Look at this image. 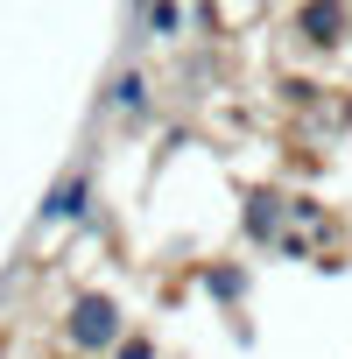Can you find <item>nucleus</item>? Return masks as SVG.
Segmentation results:
<instances>
[{"label": "nucleus", "instance_id": "f257e3e1", "mask_svg": "<svg viewBox=\"0 0 352 359\" xmlns=\"http://www.w3.org/2000/svg\"><path fill=\"white\" fill-rule=\"evenodd\" d=\"M120 338H127V310H120L113 289H78L57 310V345L78 352V359H113Z\"/></svg>", "mask_w": 352, "mask_h": 359}, {"label": "nucleus", "instance_id": "f03ea898", "mask_svg": "<svg viewBox=\"0 0 352 359\" xmlns=\"http://www.w3.org/2000/svg\"><path fill=\"white\" fill-rule=\"evenodd\" d=\"M289 50L310 64H338L352 50V0H296L289 8Z\"/></svg>", "mask_w": 352, "mask_h": 359}, {"label": "nucleus", "instance_id": "7ed1b4c3", "mask_svg": "<svg viewBox=\"0 0 352 359\" xmlns=\"http://www.w3.org/2000/svg\"><path fill=\"white\" fill-rule=\"evenodd\" d=\"M92 219H99V169L92 162H71L57 184L43 191L36 226H92Z\"/></svg>", "mask_w": 352, "mask_h": 359}, {"label": "nucleus", "instance_id": "20e7f679", "mask_svg": "<svg viewBox=\"0 0 352 359\" xmlns=\"http://www.w3.org/2000/svg\"><path fill=\"white\" fill-rule=\"evenodd\" d=\"M99 113L113 120V127H148L155 120V78L141 71V64H120L113 78H106V92H99Z\"/></svg>", "mask_w": 352, "mask_h": 359}, {"label": "nucleus", "instance_id": "39448f33", "mask_svg": "<svg viewBox=\"0 0 352 359\" xmlns=\"http://www.w3.org/2000/svg\"><path fill=\"white\" fill-rule=\"evenodd\" d=\"M289 226V191L282 184H247L240 191V240L247 247H275Z\"/></svg>", "mask_w": 352, "mask_h": 359}, {"label": "nucleus", "instance_id": "423d86ee", "mask_svg": "<svg viewBox=\"0 0 352 359\" xmlns=\"http://www.w3.org/2000/svg\"><path fill=\"white\" fill-rule=\"evenodd\" d=\"M191 275H198V289H205V296H212L226 317H233V310L254 296V268H247V261H226V254H219V261H198Z\"/></svg>", "mask_w": 352, "mask_h": 359}, {"label": "nucleus", "instance_id": "0eeeda50", "mask_svg": "<svg viewBox=\"0 0 352 359\" xmlns=\"http://www.w3.org/2000/svg\"><path fill=\"white\" fill-rule=\"evenodd\" d=\"M134 8H141V43L176 50L191 36V8H184V0H134Z\"/></svg>", "mask_w": 352, "mask_h": 359}, {"label": "nucleus", "instance_id": "6e6552de", "mask_svg": "<svg viewBox=\"0 0 352 359\" xmlns=\"http://www.w3.org/2000/svg\"><path fill=\"white\" fill-rule=\"evenodd\" d=\"M289 226H303V233H317V240L338 233V219H331V205H324L317 191H289Z\"/></svg>", "mask_w": 352, "mask_h": 359}, {"label": "nucleus", "instance_id": "1a4fd4ad", "mask_svg": "<svg viewBox=\"0 0 352 359\" xmlns=\"http://www.w3.org/2000/svg\"><path fill=\"white\" fill-rule=\"evenodd\" d=\"M275 99H282L289 113H317L331 92H324V85H310V78H296V71H282V78H275Z\"/></svg>", "mask_w": 352, "mask_h": 359}, {"label": "nucleus", "instance_id": "9d476101", "mask_svg": "<svg viewBox=\"0 0 352 359\" xmlns=\"http://www.w3.org/2000/svg\"><path fill=\"white\" fill-rule=\"evenodd\" d=\"M268 254H275V261H310V268H317V233H303V226H282V240H275Z\"/></svg>", "mask_w": 352, "mask_h": 359}, {"label": "nucleus", "instance_id": "9b49d317", "mask_svg": "<svg viewBox=\"0 0 352 359\" xmlns=\"http://www.w3.org/2000/svg\"><path fill=\"white\" fill-rule=\"evenodd\" d=\"M191 36H205V43H226V22H219V0H191Z\"/></svg>", "mask_w": 352, "mask_h": 359}, {"label": "nucleus", "instance_id": "f8f14e48", "mask_svg": "<svg viewBox=\"0 0 352 359\" xmlns=\"http://www.w3.org/2000/svg\"><path fill=\"white\" fill-rule=\"evenodd\" d=\"M113 359H162V345H155V331H141V324H127V338L113 345Z\"/></svg>", "mask_w": 352, "mask_h": 359}, {"label": "nucleus", "instance_id": "ddd939ff", "mask_svg": "<svg viewBox=\"0 0 352 359\" xmlns=\"http://www.w3.org/2000/svg\"><path fill=\"white\" fill-rule=\"evenodd\" d=\"M169 359H184V352H169Z\"/></svg>", "mask_w": 352, "mask_h": 359}]
</instances>
